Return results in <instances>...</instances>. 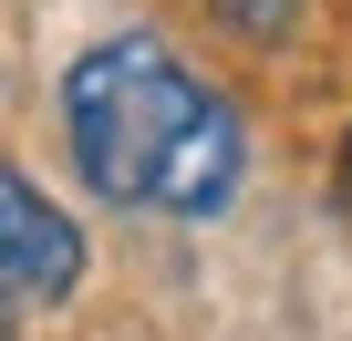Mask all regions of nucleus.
Listing matches in <instances>:
<instances>
[{
  "mask_svg": "<svg viewBox=\"0 0 352 341\" xmlns=\"http://www.w3.org/2000/svg\"><path fill=\"white\" fill-rule=\"evenodd\" d=\"M63 134L94 197L155 217H218L249 165L228 93H208L155 32H114L63 73Z\"/></svg>",
  "mask_w": 352,
  "mask_h": 341,
  "instance_id": "obj_1",
  "label": "nucleus"
},
{
  "mask_svg": "<svg viewBox=\"0 0 352 341\" xmlns=\"http://www.w3.org/2000/svg\"><path fill=\"white\" fill-rule=\"evenodd\" d=\"M73 279H83V228L21 176V165H0V300L42 310V300H63Z\"/></svg>",
  "mask_w": 352,
  "mask_h": 341,
  "instance_id": "obj_2",
  "label": "nucleus"
},
{
  "mask_svg": "<svg viewBox=\"0 0 352 341\" xmlns=\"http://www.w3.org/2000/svg\"><path fill=\"white\" fill-rule=\"evenodd\" d=\"M208 11H218L239 42H280V32L300 21V0H208Z\"/></svg>",
  "mask_w": 352,
  "mask_h": 341,
  "instance_id": "obj_3",
  "label": "nucleus"
},
{
  "mask_svg": "<svg viewBox=\"0 0 352 341\" xmlns=\"http://www.w3.org/2000/svg\"><path fill=\"white\" fill-rule=\"evenodd\" d=\"M342 207H352V134H342Z\"/></svg>",
  "mask_w": 352,
  "mask_h": 341,
  "instance_id": "obj_4",
  "label": "nucleus"
}]
</instances>
